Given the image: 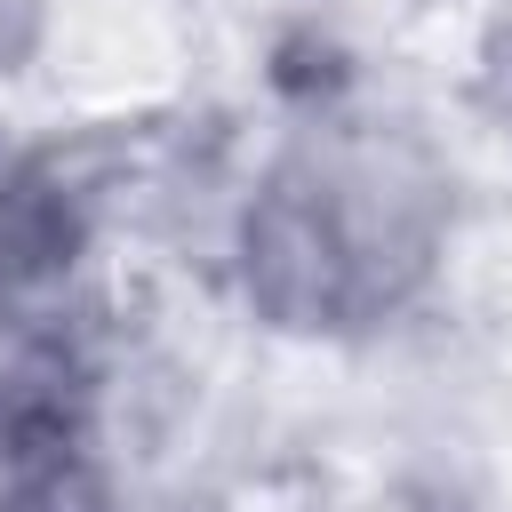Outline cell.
Returning <instances> with one entry per match:
<instances>
[{"label": "cell", "instance_id": "cell-2", "mask_svg": "<svg viewBox=\"0 0 512 512\" xmlns=\"http://www.w3.org/2000/svg\"><path fill=\"white\" fill-rule=\"evenodd\" d=\"M104 176L72 144L0 136V336L96 328Z\"/></svg>", "mask_w": 512, "mask_h": 512}, {"label": "cell", "instance_id": "cell-4", "mask_svg": "<svg viewBox=\"0 0 512 512\" xmlns=\"http://www.w3.org/2000/svg\"><path fill=\"white\" fill-rule=\"evenodd\" d=\"M464 96H472L480 128L512 152V0L464 8Z\"/></svg>", "mask_w": 512, "mask_h": 512}, {"label": "cell", "instance_id": "cell-1", "mask_svg": "<svg viewBox=\"0 0 512 512\" xmlns=\"http://www.w3.org/2000/svg\"><path fill=\"white\" fill-rule=\"evenodd\" d=\"M472 240V176L432 112L312 72L280 96L216 200V280L288 352H368L416 328Z\"/></svg>", "mask_w": 512, "mask_h": 512}, {"label": "cell", "instance_id": "cell-3", "mask_svg": "<svg viewBox=\"0 0 512 512\" xmlns=\"http://www.w3.org/2000/svg\"><path fill=\"white\" fill-rule=\"evenodd\" d=\"M0 512H128L112 440H72V448L0 464Z\"/></svg>", "mask_w": 512, "mask_h": 512}, {"label": "cell", "instance_id": "cell-5", "mask_svg": "<svg viewBox=\"0 0 512 512\" xmlns=\"http://www.w3.org/2000/svg\"><path fill=\"white\" fill-rule=\"evenodd\" d=\"M48 32H56V0H0V96L40 80Z\"/></svg>", "mask_w": 512, "mask_h": 512}]
</instances>
